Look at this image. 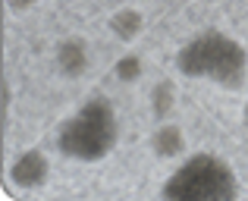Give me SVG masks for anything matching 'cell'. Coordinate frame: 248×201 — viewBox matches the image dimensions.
<instances>
[{
    "instance_id": "5b68a950",
    "label": "cell",
    "mask_w": 248,
    "mask_h": 201,
    "mask_svg": "<svg viewBox=\"0 0 248 201\" xmlns=\"http://www.w3.org/2000/svg\"><path fill=\"white\" fill-rule=\"evenodd\" d=\"M57 69L69 79H76L88 69V47L82 38H66L57 44Z\"/></svg>"
},
{
    "instance_id": "52a82bcc",
    "label": "cell",
    "mask_w": 248,
    "mask_h": 201,
    "mask_svg": "<svg viewBox=\"0 0 248 201\" xmlns=\"http://www.w3.org/2000/svg\"><path fill=\"white\" fill-rule=\"evenodd\" d=\"M141 25H145V16H141L139 10H120L113 19H110V29H113V35L123 38V41H132V38L141 31Z\"/></svg>"
},
{
    "instance_id": "ba28073f",
    "label": "cell",
    "mask_w": 248,
    "mask_h": 201,
    "mask_svg": "<svg viewBox=\"0 0 248 201\" xmlns=\"http://www.w3.org/2000/svg\"><path fill=\"white\" fill-rule=\"evenodd\" d=\"M139 60H135V57H126V60H120V66H116V76H120V79H135V76H139Z\"/></svg>"
},
{
    "instance_id": "30bf717a",
    "label": "cell",
    "mask_w": 248,
    "mask_h": 201,
    "mask_svg": "<svg viewBox=\"0 0 248 201\" xmlns=\"http://www.w3.org/2000/svg\"><path fill=\"white\" fill-rule=\"evenodd\" d=\"M38 0H6V6H10L13 13H22V10H31Z\"/></svg>"
},
{
    "instance_id": "9c48e42d",
    "label": "cell",
    "mask_w": 248,
    "mask_h": 201,
    "mask_svg": "<svg viewBox=\"0 0 248 201\" xmlns=\"http://www.w3.org/2000/svg\"><path fill=\"white\" fill-rule=\"evenodd\" d=\"M167 98H170V85H160V88H157V113H160V116L170 110V101H167Z\"/></svg>"
},
{
    "instance_id": "277c9868",
    "label": "cell",
    "mask_w": 248,
    "mask_h": 201,
    "mask_svg": "<svg viewBox=\"0 0 248 201\" xmlns=\"http://www.w3.org/2000/svg\"><path fill=\"white\" fill-rule=\"evenodd\" d=\"M6 176H10V183L16 186V189L35 192V189H41V186L47 183L50 164H47V157H44V151H38V148H29V151L16 154V160H13L10 170H6Z\"/></svg>"
},
{
    "instance_id": "8fae6325",
    "label": "cell",
    "mask_w": 248,
    "mask_h": 201,
    "mask_svg": "<svg viewBox=\"0 0 248 201\" xmlns=\"http://www.w3.org/2000/svg\"><path fill=\"white\" fill-rule=\"evenodd\" d=\"M245 126H248V107H245Z\"/></svg>"
},
{
    "instance_id": "6da1fadb",
    "label": "cell",
    "mask_w": 248,
    "mask_h": 201,
    "mask_svg": "<svg viewBox=\"0 0 248 201\" xmlns=\"http://www.w3.org/2000/svg\"><path fill=\"white\" fill-rule=\"evenodd\" d=\"M176 69L186 79H204L226 92H239L248 79V50L226 31L207 29L176 50Z\"/></svg>"
},
{
    "instance_id": "3957f363",
    "label": "cell",
    "mask_w": 248,
    "mask_h": 201,
    "mask_svg": "<svg viewBox=\"0 0 248 201\" xmlns=\"http://www.w3.org/2000/svg\"><path fill=\"white\" fill-rule=\"evenodd\" d=\"M167 201H232L239 198V176L223 157L201 151L186 157L160 186Z\"/></svg>"
},
{
    "instance_id": "8992f818",
    "label": "cell",
    "mask_w": 248,
    "mask_h": 201,
    "mask_svg": "<svg viewBox=\"0 0 248 201\" xmlns=\"http://www.w3.org/2000/svg\"><path fill=\"white\" fill-rule=\"evenodd\" d=\"M151 148H154V154H157V157H179V154L186 151V135H182L179 126L164 123V126L154 129Z\"/></svg>"
},
{
    "instance_id": "7a4b0ae2",
    "label": "cell",
    "mask_w": 248,
    "mask_h": 201,
    "mask_svg": "<svg viewBox=\"0 0 248 201\" xmlns=\"http://www.w3.org/2000/svg\"><path fill=\"white\" fill-rule=\"evenodd\" d=\"M120 141V120L107 98H88L73 116L57 129V151L79 164H97L110 157V151Z\"/></svg>"
}]
</instances>
